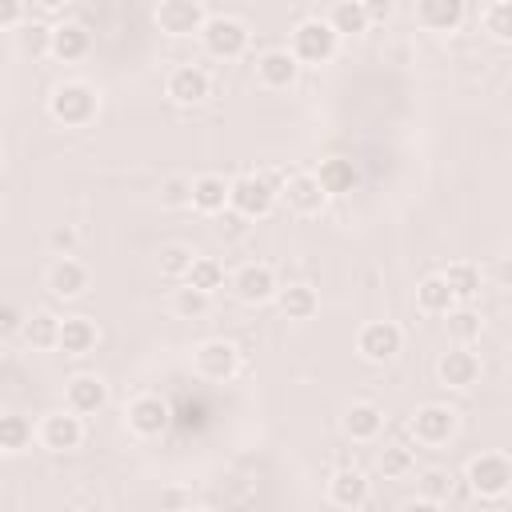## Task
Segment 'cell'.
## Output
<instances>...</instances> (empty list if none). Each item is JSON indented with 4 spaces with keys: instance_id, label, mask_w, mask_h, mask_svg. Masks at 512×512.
Instances as JSON below:
<instances>
[{
    "instance_id": "obj_46",
    "label": "cell",
    "mask_w": 512,
    "mask_h": 512,
    "mask_svg": "<svg viewBox=\"0 0 512 512\" xmlns=\"http://www.w3.org/2000/svg\"><path fill=\"white\" fill-rule=\"evenodd\" d=\"M32 4H36L40 12H48V16H56V12H64V8L72 4V0H32Z\"/></svg>"
},
{
    "instance_id": "obj_22",
    "label": "cell",
    "mask_w": 512,
    "mask_h": 512,
    "mask_svg": "<svg viewBox=\"0 0 512 512\" xmlns=\"http://www.w3.org/2000/svg\"><path fill=\"white\" fill-rule=\"evenodd\" d=\"M92 52V32L80 24V20H60L52 24V56L60 64H76Z\"/></svg>"
},
{
    "instance_id": "obj_9",
    "label": "cell",
    "mask_w": 512,
    "mask_h": 512,
    "mask_svg": "<svg viewBox=\"0 0 512 512\" xmlns=\"http://www.w3.org/2000/svg\"><path fill=\"white\" fill-rule=\"evenodd\" d=\"M192 368L200 380H212V384H224L240 372V348L224 336H208L192 348Z\"/></svg>"
},
{
    "instance_id": "obj_41",
    "label": "cell",
    "mask_w": 512,
    "mask_h": 512,
    "mask_svg": "<svg viewBox=\"0 0 512 512\" xmlns=\"http://www.w3.org/2000/svg\"><path fill=\"white\" fill-rule=\"evenodd\" d=\"M28 4L32 0H0V28L4 32H20L28 24Z\"/></svg>"
},
{
    "instance_id": "obj_32",
    "label": "cell",
    "mask_w": 512,
    "mask_h": 512,
    "mask_svg": "<svg viewBox=\"0 0 512 512\" xmlns=\"http://www.w3.org/2000/svg\"><path fill=\"white\" fill-rule=\"evenodd\" d=\"M184 280H188V284H196L200 292H208V296H216V292H220V288H224V284H228L232 276L224 272V264H220L216 256H196Z\"/></svg>"
},
{
    "instance_id": "obj_2",
    "label": "cell",
    "mask_w": 512,
    "mask_h": 512,
    "mask_svg": "<svg viewBox=\"0 0 512 512\" xmlns=\"http://www.w3.org/2000/svg\"><path fill=\"white\" fill-rule=\"evenodd\" d=\"M48 116L60 128H88L100 116V92L88 80H76V76L72 80H60L48 92Z\"/></svg>"
},
{
    "instance_id": "obj_24",
    "label": "cell",
    "mask_w": 512,
    "mask_h": 512,
    "mask_svg": "<svg viewBox=\"0 0 512 512\" xmlns=\"http://www.w3.org/2000/svg\"><path fill=\"white\" fill-rule=\"evenodd\" d=\"M96 344H100V328H96L92 316H64L60 320V344H56V352H64V356H88V352H96Z\"/></svg>"
},
{
    "instance_id": "obj_39",
    "label": "cell",
    "mask_w": 512,
    "mask_h": 512,
    "mask_svg": "<svg viewBox=\"0 0 512 512\" xmlns=\"http://www.w3.org/2000/svg\"><path fill=\"white\" fill-rule=\"evenodd\" d=\"M16 36L28 56H52V24H24Z\"/></svg>"
},
{
    "instance_id": "obj_8",
    "label": "cell",
    "mask_w": 512,
    "mask_h": 512,
    "mask_svg": "<svg viewBox=\"0 0 512 512\" xmlns=\"http://www.w3.org/2000/svg\"><path fill=\"white\" fill-rule=\"evenodd\" d=\"M36 444L52 456H64V452H76L84 444V416L72 412L68 404L56 408V412H44L40 424H36Z\"/></svg>"
},
{
    "instance_id": "obj_19",
    "label": "cell",
    "mask_w": 512,
    "mask_h": 512,
    "mask_svg": "<svg viewBox=\"0 0 512 512\" xmlns=\"http://www.w3.org/2000/svg\"><path fill=\"white\" fill-rule=\"evenodd\" d=\"M64 404L80 416H96L108 408V380L96 376V372H76L68 384H64Z\"/></svg>"
},
{
    "instance_id": "obj_23",
    "label": "cell",
    "mask_w": 512,
    "mask_h": 512,
    "mask_svg": "<svg viewBox=\"0 0 512 512\" xmlns=\"http://www.w3.org/2000/svg\"><path fill=\"white\" fill-rule=\"evenodd\" d=\"M228 188H232V180H224L216 172L192 176V212H200V216H224L228 212Z\"/></svg>"
},
{
    "instance_id": "obj_44",
    "label": "cell",
    "mask_w": 512,
    "mask_h": 512,
    "mask_svg": "<svg viewBox=\"0 0 512 512\" xmlns=\"http://www.w3.org/2000/svg\"><path fill=\"white\" fill-rule=\"evenodd\" d=\"M364 12L372 24H388L392 12H396V0H364Z\"/></svg>"
},
{
    "instance_id": "obj_36",
    "label": "cell",
    "mask_w": 512,
    "mask_h": 512,
    "mask_svg": "<svg viewBox=\"0 0 512 512\" xmlns=\"http://www.w3.org/2000/svg\"><path fill=\"white\" fill-rule=\"evenodd\" d=\"M452 472L448 468H424L420 476H416V492L432 504V508H440V504H448V496H452Z\"/></svg>"
},
{
    "instance_id": "obj_35",
    "label": "cell",
    "mask_w": 512,
    "mask_h": 512,
    "mask_svg": "<svg viewBox=\"0 0 512 512\" xmlns=\"http://www.w3.org/2000/svg\"><path fill=\"white\" fill-rule=\"evenodd\" d=\"M376 468L384 472V480H404L416 468V452L408 444H384L376 456Z\"/></svg>"
},
{
    "instance_id": "obj_11",
    "label": "cell",
    "mask_w": 512,
    "mask_h": 512,
    "mask_svg": "<svg viewBox=\"0 0 512 512\" xmlns=\"http://www.w3.org/2000/svg\"><path fill=\"white\" fill-rule=\"evenodd\" d=\"M152 16H156V28L172 40H192V36L200 40V32L208 24V12L200 0H160Z\"/></svg>"
},
{
    "instance_id": "obj_16",
    "label": "cell",
    "mask_w": 512,
    "mask_h": 512,
    "mask_svg": "<svg viewBox=\"0 0 512 512\" xmlns=\"http://www.w3.org/2000/svg\"><path fill=\"white\" fill-rule=\"evenodd\" d=\"M164 96H168L172 104H180V108L204 104V100L212 96V76H208V68H200V64H176V68L168 72V80H164Z\"/></svg>"
},
{
    "instance_id": "obj_33",
    "label": "cell",
    "mask_w": 512,
    "mask_h": 512,
    "mask_svg": "<svg viewBox=\"0 0 512 512\" xmlns=\"http://www.w3.org/2000/svg\"><path fill=\"white\" fill-rule=\"evenodd\" d=\"M444 324H448L452 344H472V340H480V332H484V320H480V312H476L472 304H456V308L444 316Z\"/></svg>"
},
{
    "instance_id": "obj_31",
    "label": "cell",
    "mask_w": 512,
    "mask_h": 512,
    "mask_svg": "<svg viewBox=\"0 0 512 512\" xmlns=\"http://www.w3.org/2000/svg\"><path fill=\"white\" fill-rule=\"evenodd\" d=\"M328 24L340 32V36H364L372 28L368 12H364V0H336L328 8Z\"/></svg>"
},
{
    "instance_id": "obj_3",
    "label": "cell",
    "mask_w": 512,
    "mask_h": 512,
    "mask_svg": "<svg viewBox=\"0 0 512 512\" xmlns=\"http://www.w3.org/2000/svg\"><path fill=\"white\" fill-rule=\"evenodd\" d=\"M340 32L328 24V16H304L296 20V28L288 32V48L292 56L304 64V68H320V64H332L336 52H340Z\"/></svg>"
},
{
    "instance_id": "obj_13",
    "label": "cell",
    "mask_w": 512,
    "mask_h": 512,
    "mask_svg": "<svg viewBox=\"0 0 512 512\" xmlns=\"http://www.w3.org/2000/svg\"><path fill=\"white\" fill-rule=\"evenodd\" d=\"M228 288H232V296H236L240 304H248V308H260V304L276 300V292H280V280H276L272 264L248 260V264H240V268L232 272Z\"/></svg>"
},
{
    "instance_id": "obj_25",
    "label": "cell",
    "mask_w": 512,
    "mask_h": 512,
    "mask_svg": "<svg viewBox=\"0 0 512 512\" xmlns=\"http://www.w3.org/2000/svg\"><path fill=\"white\" fill-rule=\"evenodd\" d=\"M452 308H456V292L448 288L444 272H428L416 284V312H424V316H448Z\"/></svg>"
},
{
    "instance_id": "obj_1",
    "label": "cell",
    "mask_w": 512,
    "mask_h": 512,
    "mask_svg": "<svg viewBox=\"0 0 512 512\" xmlns=\"http://www.w3.org/2000/svg\"><path fill=\"white\" fill-rule=\"evenodd\" d=\"M284 176H276V172H240V176H232L228 208L240 212L244 220H268L276 212V204H280Z\"/></svg>"
},
{
    "instance_id": "obj_18",
    "label": "cell",
    "mask_w": 512,
    "mask_h": 512,
    "mask_svg": "<svg viewBox=\"0 0 512 512\" xmlns=\"http://www.w3.org/2000/svg\"><path fill=\"white\" fill-rule=\"evenodd\" d=\"M300 68L304 64L292 56V48H268V52L256 56V84L268 88V92H284V88L296 84Z\"/></svg>"
},
{
    "instance_id": "obj_30",
    "label": "cell",
    "mask_w": 512,
    "mask_h": 512,
    "mask_svg": "<svg viewBox=\"0 0 512 512\" xmlns=\"http://www.w3.org/2000/svg\"><path fill=\"white\" fill-rule=\"evenodd\" d=\"M32 440H36V424L24 412H4L0 416V452L4 456H16V452L32 448Z\"/></svg>"
},
{
    "instance_id": "obj_4",
    "label": "cell",
    "mask_w": 512,
    "mask_h": 512,
    "mask_svg": "<svg viewBox=\"0 0 512 512\" xmlns=\"http://www.w3.org/2000/svg\"><path fill=\"white\" fill-rule=\"evenodd\" d=\"M200 48H204L212 60L232 64V60L248 56V48H252V28H248L240 16H232V12L208 16V24H204V32H200Z\"/></svg>"
},
{
    "instance_id": "obj_37",
    "label": "cell",
    "mask_w": 512,
    "mask_h": 512,
    "mask_svg": "<svg viewBox=\"0 0 512 512\" xmlns=\"http://www.w3.org/2000/svg\"><path fill=\"white\" fill-rule=\"evenodd\" d=\"M192 260H196V252H192L188 244H164L160 256H156V268H160V276H168V280H184L188 268H192Z\"/></svg>"
},
{
    "instance_id": "obj_48",
    "label": "cell",
    "mask_w": 512,
    "mask_h": 512,
    "mask_svg": "<svg viewBox=\"0 0 512 512\" xmlns=\"http://www.w3.org/2000/svg\"><path fill=\"white\" fill-rule=\"evenodd\" d=\"M504 364H508V368H512V340H508V344H504Z\"/></svg>"
},
{
    "instance_id": "obj_6",
    "label": "cell",
    "mask_w": 512,
    "mask_h": 512,
    "mask_svg": "<svg viewBox=\"0 0 512 512\" xmlns=\"http://www.w3.org/2000/svg\"><path fill=\"white\" fill-rule=\"evenodd\" d=\"M408 428H412V440H416L420 448H444V444H452L456 432H460V412H456L452 404L428 400V404H420V408L412 412Z\"/></svg>"
},
{
    "instance_id": "obj_15",
    "label": "cell",
    "mask_w": 512,
    "mask_h": 512,
    "mask_svg": "<svg viewBox=\"0 0 512 512\" xmlns=\"http://www.w3.org/2000/svg\"><path fill=\"white\" fill-rule=\"evenodd\" d=\"M324 496H328V504H332V508L360 512V508H368V500H372V480H368L356 464H340V468L328 476Z\"/></svg>"
},
{
    "instance_id": "obj_45",
    "label": "cell",
    "mask_w": 512,
    "mask_h": 512,
    "mask_svg": "<svg viewBox=\"0 0 512 512\" xmlns=\"http://www.w3.org/2000/svg\"><path fill=\"white\" fill-rule=\"evenodd\" d=\"M496 284H500V288H508V292H512V252H508V256H500V260H496Z\"/></svg>"
},
{
    "instance_id": "obj_28",
    "label": "cell",
    "mask_w": 512,
    "mask_h": 512,
    "mask_svg": "<svg viewBox=\"0 0 512 512\" xmlns=\"http://www.w3.org/2000/svg\"><path fill=\"white\" fill-rule=\"evenodd\" d=\"M20 340L28 348H36V352H56V344H60V316H52L48 308L28 312V324H24Z\"/></svg>"
},
{
    "instance_id": "obj_17",
    "label": "cell",
    "mask_w": 512,
    "mask_h": 512,
    "mask_svg": "<svg viewBox=\"0 0 512 512\" xmlns=\"http://www.w3.org/2000/svg\"><path fill=\"white\" fill-rule=\"evenodd\" d=\"M88 284H92V272H88V264L76 260V256H56V260L48 264V272H44V288H48L56 300H80V296L88 292Z\"/></svg>"
},
{
    "instance_id": "obj_27",
    "label": "cell",
    "mask_w": 512,
    "mask_h": 512,
    "mask_svg": "<svg viewBox=\"0 0 512 512\" xmlns=\"http://www.w3.org/2000/svg\"><path fill=\"white\" fill-rule=\"evenodd\" d=\"M276 308L288 316V320H312L320 312V292L312 284H280L276 292Z\"/></svg>"
},
{
    "instance_id": "obj_38",
    "label": "cell",
    "mask_w": 512,
    "mask_h": 512,
    "mask_svg": "<svg viewBox=\"0 0 512 512\" xmlns=\"http://www.w3.org/2000/svg\"><path fill=\"white\" fill-rule=\"evenodd\" d=\"M480 24L496 44H512V0H492Z\"/></svg>"
},
{
    "instance_id": "obj_26",
    "label": "cell",
    "mask_w": 512,
    "mask_h": 512,
    "mask_svg": "<svg viewBox=\"0 0 512 512\" xmlns=\"http://www.w3.org/2000/svg\"><path fill=\"white\" fill-rule=\"evenodd\" d=\"M316 176H320V184H324L328 196H348L360 184V168L348 156H324L316 164Z\"/></svg>"
},
{
    "instance_id": "obj_40",
    "label": "cell",
    "mask_w": 512,
    "mask_h": 512,
    "mask_svg": "<svg viewBox=\"0 0 512 512\" xmlns=\"http://www.w3.org/2000/svg\"><path fill=\"white\" fill-rule=\"evenodd\" d=\"M160 204L164 208H192V180L188 176H168L160 184Z\"/></svg>"
},
{
    "instance_id": "obj_47",
    "label": "cell",
    "mask_w": 512,
    "mask_h": 512,
    "mask_svg": "<svg viewBox=\"0 0 512 512\" xmlns=\"http://www.w3.org/2000/svg\"><path fill=\"white\" fill-rule=\"evenodd\" d=\"M160 504H192V496H184V492H160Z\"/></svg>"
},
{
    "instance_id": "obj_14",
    "label": "cell",
    "mask_w": 512,
    "mask_h": 512,
    "mask_svg": "<svg viewBox=\"0 0 512 512\" xmlns=\"http://www.w3.org/2000/svg\"><path fill=\"white\" fill-rule=\"evenodd\" d=\"M480 376H484V360L472 352V344H452V348L440 352V360H436V380H440L444 388H452V392L476 388Z\"/></svg>"
},
{
    "instance_id": "obj_29",
    "label": "cell",
    "mask_w": 512,
    "mask_h": 512,
    "mask_svg": "<svg viewBox=\"0 0 512 512\" xmlns=\"http://www.w3.org/2000/svg\"><path fill=\"white\" fill-rule=\"evenodd\" d=\"M444 280H448V288L456 292V304H472V300L480 296V288H484V272H480V264H472V260H452V264L444 268Z\"/></svg>"
},
{
    "instance_id": "obj_12",
    "label": "cell",
    "mask_w": 512,
    "mask_h": 512,
    "mask_svg": "<svg viewBox=\"0 0 512 512\" xmlns=\"http://www.w3.org/2000/svg\"><path fill=\"white\" fill-rule=\"evenodd\" d=\"M280 200H284V204H288V212H296V216H320V212H324V204H328L332 196L324 192V184H320L316 168H296V172H288V176H284Z\"/></svg>"
},
{
    "instance_id": "obj_20",
    "label": "cell",
    "mask_w": 512,
    "mask_h": 512,
    "mask_svg": "<svg viewBox=\"0 0 512 512\" xmlns=\"http://www.w3.org/2000/svg\"><path fill=\"white\" fill-rule=\"evenodd\" d=\"M464 20H468V0H416V24L424 32L448 36L460 32Z\"/></svg>"
},
{
    "instance_id": "obj_5",
    "label": "cell",
    "mask_w": 512,
    "mask_h": 512,
    "mask_svg": "<svg viewBox=\"0 0 512 512\" xmlns=\"http://www.w3.org/2000/svg\"><path fill=\"white\" fill-rule=\"evenodd\" d=\"M464 484L480 500H504L512 492V456H504V452H476L464 464Z\"/></svg>"
},
{
    "instance_id": "obj_34",
    "label": "cell",
    "mask_w": 512,
    "mask_h": 512,
    "mask_svg": "<svg viewBox=\"0 0 512 512\" xmlns=\"http://www.w3.org/2000/svg\"><path fill=\"white\" fill-rule=\"evenodd\" d=\"M208 308H212V296L200 292L196 284L180 280V288H172V312L180 320H200V316H208Z\"/></svg>"
},
{
    "instance_id": "obj_7",
    "label": "cell",
    "mask_w": 512,
    "mask_h": 512,
    "mask_svg": "<svg viewBox=\"0 0 512 512\" xmlns=\"http://www.w3.org/2000/svg\"><path fill=\"white\" fill-rule=\"evenodd\" d=\"M172 424V408L160 392H136L128 404H124V428L136 436V440H160Z\"/></svg>"
},
{
    "instance_id": "obj_10",
    "label": "cell",
    "mask_w": 512,
    "mask_h": 512,
    "mask_svg": "<svg viewBox=\"0 0 512 512\" xmlns=\"http://www.w3.org/2000/svg\"><path fill=\"white\" fill-rule=\"evenodd\" d=\"M356 352L368 364H392L404 352V328L396 320H368L356 332Z\"/></svg>"
},
{
    "instance_id": "obj_21",
    "label": "cell",
    "mask_w": 512,
    "mask_h": 512,
    "mask_svg": "<svg viewBox=\"0 0 512 512\" xmlns=\"http://www.w3.org/2000/svg\"><path fill=\"white\" fill-rule=\"evenodd\" d=\"M340 428L352 444H372L384 432V408L376 400H352L340 416Z\"/></svg>"
},
{
    "instance_id": "obj_43",
    "label": "cell",
    "mask_w": 512,
    "mask_h": 512,
    "mask_svg": "<svg viewBox=\"0 0 512 512\" xmlns=\"http://www.w3.org/2000/svg\"><path fill=\"white\" fill-rule=\"evenodd\" d=\"M48 244H52V252H56V256H72V248H76V228L56 224V228L48 232Z\"/></svg>"
},
{
    "instance_id": "obj_42",
    "label": "cell",
    "mask_w": 512,
    "mask_h": 512,
    "mask_svg": "<svg viewBox=\"0 0 512 512\" xmlns=\"http://www.w3.org/2000/svg\"><path fill=\"white\" fill-rule=\"evenodd\" d=\"M24 324H28V312L20 308V304H4L0 308V336H20L24 332Z\"/></svg>"
}]
</instances>
